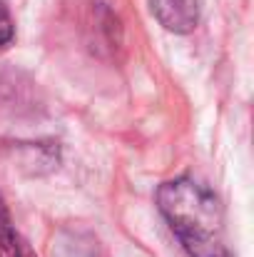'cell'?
<instances>
[{
  "mask_svg": "<svg viewBox=\"0 0 254 257\" xmlns=\"http://www.w3.org/2000/svg\"><path fill=\"white\" fill-rule=\"evenodd\" d=\"M160 212L189 257H229L217 195L192 177L169 180L157 192Z\"/></svg>",
  "mask_w": 254,
  "mask_h": 257,
  "instance_id": "obj_1",
  "label": "cell"
},
{
  "mask_svg": "<svg viewBox=\"0 0 254 257\" xmlns=\"http://www.w3.org/2000/svg\"><path fill=\"white\" fill-rule=\"evenodd\" d=\"M0 257H35L20 232L13 227L10 212L0 197Z\"/></svg>",
  "mask_w": 254,
  "mask_h": 257,
  "instance_id": "obj_3",
  "label": "cell"
},
{
  "mask_svg": "<svg viewBox=\"0 0 254 257\" xmlns=\"http://www.w3.org/2000/svg\"><path fill=\"white\" fill-rule=\"evenodd\" d=\"M13 40V18L5 8V3L0 0V48H5Z\"/></svg>",
  "mask_w": 254,
  "mask_h": 257,
  "instance_id": "obj_4",
  "label": "cell"
},
{
  "mask_svg": "<svg viewBox=\"0 0 254 257\" xmlns=\"http://www.w3.org/2000/svg\"><path fill=\"white\" fill-rule=\"evenodd\" d=\"M152 13L172 33H189L199 20V0H152Z\"/></svg>",
  "mask_w": 254,
  "mask_h": 257,
  "instance_id": "obj_2",
  "label": "cell"
}]
</instances>
